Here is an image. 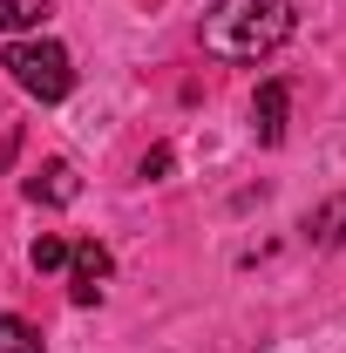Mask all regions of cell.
I'll use <instances>...</instances> for the list:
<instances>
[{
  "label": "cell",
  "mask_w": 346,
  "mask_h": 353,
  "mask_svg": "<svg viewBox=\"0 0 346 353\" xmlns=\"http://www.w3.org/2000/svg\"><path fill=\"white\" fill-rule=\"evenodd\" d=\"M0 68L28 88L34 102H61V95L75 88V61H68V48H61V41H41V34L14 41L7 54H0Z\"/></svg>",
  "instance_id": "7a4b0ae2"
},
{
  "label": "cell",
  "mask_w": 346,
  "mask_h": 353,
  "mask_svg": "<svg viewBox=\"0 0 346 353\" xmlns=\"http://www.w3.org/2000/svg\"><path fill=\"white\" fill-rule=\"evenodd\" d=\"M68 252H75L68 238H54V231H41V238L28 245V265H34V272H68Z\"/></svg>",
  "instance_id": "9c48e42d"
},
{
  "label": "cell",
  "mask_w": 346,
  "mask_h": 353,
  "mask_svg": "<svg viewBox=\"0 0 346 353\" xmlns=\"http://www.w3.org/2000/svg\"><path fill=\"white\" fill-rule=\"evenodd\" d=\"M48 7L41 0H0V34H41Z\"/></svg>",
  "instance_id": "52a82bcc"
},
{
  "label": "cell",
  "mask_w": 346,
  "mask_h": 353,
  "mask_svg": "<svg viewBox=\"0 0 346 353\" xmlns=\"http://www.w3.org/2000/svg\"><path fill=\"white\" fill-rule=\"evenodd\" d=\"M0 353H41V326H28L21 312H0Z\"/></svg>",
  "instance_id": "ba28073f"
},
{
  "label": "cell",
  "mask_w": 346,
  "mask_h": 353,
  "mask_svg": "<svg viewBox=\"0 0 346 353\" xmlns=\"http://www.w3.org/2000/svg\"><path fill=\"white\" fill-rule=\"evenodd\" d=\"M28 197L34 204H75L82 197V176L68 170V163H41V170L28 176Z\"/></svg>",
  "instance_id": "5b68a950"
},
{
  "label": "cell",
  "mask_w": 346,
  "mask_h": 353,
  "mask_svg": "<svg viewBox=\"0 0 346 353\" xmlns=\"http://www.w3.org/2000/svg\"><path fill=\"white\" fill-rule=\"evenodd\" d=\"M299 34V7L292 0H217L197 28V41L211 61H265Z\"/></svg>",
  "instance_id": "6da1fadb"
},
{
  "label": "cell",
  "mask_w": 346,
  "mask_h": 353,
  "mask_svg": "<svg viewBox=\"0 0 346 353\" xmlns=\"http://www.w3.org/2000/svg\"><path fill=\"white\" fill-rule=\"evenodd\" d=\"M305 245H319V252L346 245V197H326V204L305 218Z\"/></svg>",
  "instance_id": "8992f818"
},
{
  "label": "cell",
  "mask_w": 346,
  "mask_h": 353,
  "mask_svg": "<svg viewBox=\"0 0 346 353\" xmlns=\"http://www.w3.org/2000/svg\"><path fill=\"white\" fill-rule=\"evenodd\" d=\"M109 272H116V265H109L102 245H75V252H68V299H75V306H95L102 285H109Z\"/></svg>",
  "instance_id": "3957f363"
},
{
  "label": "cell",
  "mask_w": 346,
  "mask_h": 353,
  "mask_svg": "<svg viewBox=\"0 0 346 353\" xmlns=\"http://www.w3.org/2000/svg\"><path fill=\"white\" fill-rule=\"evenodd\" d=\"M285 109H292V82H258V95H252V136H258L265 150L272 143H285Z\"/></svg>",
  "instance_id": "277c9868"
}]
</instances>
